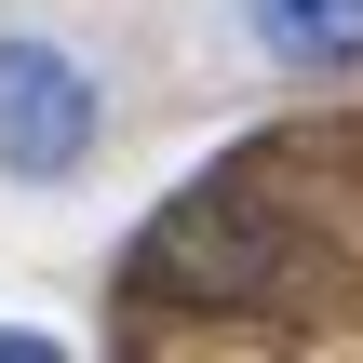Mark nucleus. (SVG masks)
Segmentation results:
<instances>
[{"label":"nucleus","instance_id":"nucleus-1","mask_svg":"<svg viewBox=\"0 0 363 363\" xmlns=\"http://www.w3.org/2000/svg\"><path fill=\"white\" fill-rule=\"evenodd\" d=\"M296 269V229L256 202V189H189L135 229V283L175 296V310H269Z\"/></svg>","mask_w":363,"mask_h":363},{"label":"nucleus","instance_id":"nucleus-2","mask_svg":"<svg viewBox=\"0 0 363 363\" xmlns=\"http://www.w3.org/2000/svg\"><path fill=\"white\" fill-rule=\"evenodd\" d=\"M108 148V81L40 40V27H0V175L13 189H81Z\"/></svg>","mask_w":363,"mask_h":363},{"label":"nucleus","instance_id":"nucleus-3","mask_svg":"<svg viewBox=\"0 0 363 363\" xmlns=\"http://www.w3.org/2000/svg\"><path fill=\"white\" fill-rule=\"evenodd\" d=\"M269 67H363V0H229Z\"/></svg>","mask_w":363,"mask_h":363}]
</instances>
